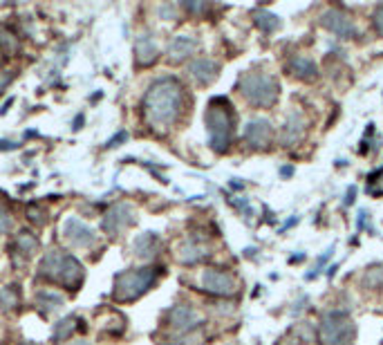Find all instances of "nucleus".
<instances>
[{
	"label": "nucleus",
	"mask_w": 383,
	"mask_h": 345,
	"mask_svg": "<svg viewBox=\"0 0 383 345\" xmlns=\"http://www.w3.org/2000/svg\"><path fill=\"white\" fill-rule=\"evenodd\" d=\"M363 281H366V285H370V287L372 285H381L383 283V272L381 269H370Z\"/></svg>",
	"instance_id": "bb28decb"
},
{
	"label": "nucleus",
	"mask_w": 383,
	"mask_h": 345,
	"mask_svg": "<svg viewBox=\"0 0 383 345\" xmlns=\"http://www.w3.org/2000/svg\"><path fill=\"white\" fill-rule=\"evenodd\" d=\"M256 25L260 27L262 32H274L276 27H280V21H278V16H274L269 12H258L256 14Z\"/></svg>",
	"instance_id": "b1692460"
},
{
	"label": "nucleus",
	"mask_w": 383,
	"mask_h": 345,
	"mask_svg": "<svg viewBox=\"0 0 383 345\" xmlns=\"http://www.w3.org/2000/svg\"><path fill=\"white\" fill-rule=\"evenodd\" d=\"M18 148L16 141H9V139H0V150H14Z\"/></svg>",
	"instance_id": "473e14b6"
},
{
	"label": "nucleus",
	"mask_w": 383,
	"mask_h": 345,
	"mask_svg": "<svg viewBox=\"0 0 383 345\" xmlns=\"http://www.w3.org/2000/svg\"><path fill=\"white\" fill-rule=\"evenodd\" d=\"M208 143L215 152H224L233 137V112L226 99H213L204 114Z\"/></svg>",
	"instance_id": "7ed1b4c3"
},
{
	"label": "nucleus",
	"mask_w": 383,
	"mask_h": 345,
	"mask_svg": "<svg viewBox=\"0 0 383 345\" xmlns=\"http://www.w3.org/2000/svg\"><path fill=\"white\" fill-rule=\"evenodd\" d=\"M34 303H36V308L41 310L43 314H54V312H59L63 308V296L59 292H54V290H41V292H36L34 296Z\"/></svg>",
	"instance_id": "6ab92c4d"
},
{
	"label": "nucleus",
	"mask_w": 383,
	"mask_h": 345,
	"mask_svg": "<svg viewBox=\"0 0 383 345\" xmlns=\"http://www.w3.org/2000/svg\"><path fill=\"white\" fill-rule=\"evenodd\" d=\"M305 126H308V121H305L301 110H292L290 114H287V119L280 128L283 146H294V143H299L305 137Z\"/></svg>",
	"instance_id": "f8f14e48"
},
{
	"label": "nucleus",
	"mask_w": 383,
	"mask_h": 345,
	"mask_svg": "<svg viewBox=\"0 0 383 345\" xmlns=\"http://www.w3.org/2000/svg\"><path fill=\"white\" fill-rule=\"evenodd\" d=\"M166 323L170 325V330L173 332L188 334V332H193L195 328H199L202 316H199V312L193 308V305L179 303V305H173V308L166 312Z\"/></svg>",
	"instance_id": "0eeeda50"
},
{
	"label": "nucleus",
	"mask_w": 383,
	"mask_h": 345,
	"mask_svg": "<svg viewBox=\"0 0 383 345\" xmlns=\"http://www.w3.org/2000/svg\"><path fill=\"white\" fill-rule=\"evenodd\" d=\"M63 238L74 249H90L97 245V233L79 218H68L63 224Z\"/></svg>",
	"instance_id": "9d476101"
},
{
	"label": "nucleus",
	"mask_w": 383,
	"mask_h": 345,
	"mask_svg": "<svg viewBox=\"0 0 383 345\" xmlns=\"http://www.w3.org/2000/svg\"><path fill=\"white\" fill-rule=\"evenodd\" d=\"M159 16H166V21H173V18H175V7L173 5L159 7Z\"/></svg>",
	"instance_id": "7c9ffc66"
},
{
	"label": "nucleus",
	"mask_w": 383,
	"mask_h": 345,
	"mask_svg": "<svg viewBox=\"0 0 383 345\" xmlns=\"http://www.w3.org/2000/svg\"><path fill=\"white\" fill-rule=\"evenodd\" d=\"M12 229V213L5 204H0V233H7Z\"/></svg>",
	"instance_id": "a878e982"
},
{
	"label": "nucleus",
	"mask_w": 383,
	"mask_h": 345,
	"mask_svg": "<svg viewBox=\"0 0 383 345\" xmlns=\"http://www.w3.org/2000/svg\"><path fill=\"white\" fill-rule=\"evenodd\" d=\"M274 137V128L267 119H251L244 126V141L251 148H267L271 143Z\"/></svg>",
	"instance_id": "9b49d317"
},
{
	"label": "nucleus",
	"mask_w": 383,
	"mask_h": 345,
	"mask_svg": "<svg viewBox=\"0 0 383 345\" xmlns=\"http://www.w3.org/2000/svg\"><path fill=\"white\" fill-rule=\"evenodd\" d=\"M21 305V290H16L14 285H7V287H0V308L12 312Z\"/></svg>",
	"instance_id": "412c9836"
},
{
	"label": "nucleus",
	"mask_w": 383,
	"mask_h": 345,
	"mask_svg": "<svg viewBox=\"0 0 383 345\" xmlns=\"http://www.w3.org/2000/svg\"><path fill=\"white\" fill-rule=\"evenodd\" d=\"M137 222V215H135V209L130 204H123V202H117L108 209V213L103 218V229L105 233L110 236H119L121 231H126L132 224Z\"/></svg>",
	"instance_id": "1a4fd4ad"
},
{
	"label": "nucleus",
	"mask_w": 383,
	"mask_h": 345,
	"mask_svg": "<svg viewBox=\"0 0 383 345\" xmlns=\"http://www.w3.org/2000/svg\"><path fill=\"white\" fill-rule=\"evenodd\" d=\"M126 139H128V132H123V130H121L119 135H117V137H112L108 143H105V146H108V148H117V146H119V141H126Z\"/></svg>",
	"instance_id": "2f4dec72"
},
{
	"label": "nucleus",
	"mask_w": 383,
	"mask_h": 345,
	"mask_svg": "<svg viewBox=\"0 0 383 345\" xmlns=\"http://www.w3.org/2000/svg\"><path fill=\"white\" fill-rule=\"evenodd\" d=\"M157 267H139V269L119 274L117 283H114V299L121 303L139 299L141 294H146L157 283Z\"/></svg>",
	"instance_id": "39448f33"
},
{
	"label": "nucleus",
	"mask_w": 383,
	"mask_h": 345,
	"mask_svg": "<svg viewBox=\"0 0 383 345\" xmlns=\"http://www.w3.org/2000/svg\"><path fill=\"white\" fill-rule=\"evenodd\" d=\"M292 70L299 79H314L316 76V63L310 56H296L292 61Z\"/></svg>",
	"instance_id": "aec40b11"
},
{
	"label": "nucleus",
	"mask_w": 383,
	"mask_h": 345,
	"mask_svg": "<svg viewBox=\"0 0 383 345\" xmlns=\"http://www.w3.org/2000/svg\"><path fill=\"white\" fill-rule=\"evenodd\" d=\"M38 274L47 278L50 283H59L63 287H79L83 281V267L74 256L61 251V249H50L38 267Z\"/></svg>",
	"instance_id": "f03ea898"
},
{
	"label": "nucleus",
	"mask_w": 383,
	"mask_h": 345,
	"mask_svg": "<svg viewBox=\"0 0 383 345\" xmlns=\"http://www.w3.org/2000/svg\"><path fill=\"white\" fill-rule=\"evenodd\" d=\"M240 92L256 108H271L280 97V85L267 72H247L240 79Z\"/></svg>",
	"instance_id": "20e7f679"
},
{
	"label": "nucleus",
	"mask_w": 383,
	"mask_h": 345,
	"mask_svg": "<svg viewBox=\"0 0 383 345\" xmlns=\"http://www.w3.org/2000/svg\"><path fill=\"white\" fill-rule=\"evenodd\" d=\"M16 247H18V251H23L25 256H32L38 249V238L32 231L23 229V231H18L16 236Z\"/></svg>",
	"instance_id": "4be33fe9"
},
{
	"label": "nucleus",
	"mask_w": 383,
	"mask_h": 345,
	"mask_svg": "<svg viewBox=\"0 0 383 345\" xmlns=\"http://www.w3.org/2000/svg\"><path fill=\"white\" fill-rule=\"evenodd\" d=\"M159 56V45L155 41V36L150 32H141L135 41V59H137V65L139 68H148L157 61Z\"/></svg>",
	"instance_id": "ddd939ff"
},
{
	"label": "nucleus",
	"mask_w": 383,
	"mask_h": 345,
	"mask_svg": "<svg viewBox=\"0 0 383 345\" xmlns=\"http://www.w3.org/2000/svg\"><path fill=\"white\" fill-rule=\"evenodd\" d=\"M14 81V72L12 70H0V94L7 90V85Z\"/></svg>",
	"instance_id": "cd10ccee"
},
{
	"label": "nucleus",
	"mask_w": 383,
	"mask_h": 345,
	"mask_svg": "<svg viewBox=\"0 0 383 345\" xmlns=\"http://www.w3.org/2000/svg\"><path fill=\"white\" fill-rule=\"evenodd\" d=\"M375 27H377V32L383 36V5H379L377 12H375Z\"/></svg>",
	"instance_id": "c756f323"
},
{
	"label": "nucleus",
	"mask_w": 383,
	"mask_h": 345,
	"mask_svg": "<svg viewBox=\"0 0 383 345\" xmlns=\"http://www.w3.org/2000/svg\"><path fill=\"white\" fill-rule=\"evenodd\" d=\"M27 215H30L32 222H38V224H43V222H45L43 211H41V209H36V206H30V211H27Z\"/></svg>",
	"instance_id": "c85d7f7f"
},
{
	"label": "nucleus",
	"mask_w": 383,
	"mask_h": 345,
	"mask_svg": "<svg viewBox=\"0 0 383 345\" xmlns=\"http://www.w3.org/2000/svg\"><path fill=\"white\" fill-rule=\"evenodd\" d=\"M199 283H202L204 292L213 294V296H233L238 292L235 276L224 269H204Z\"/></svg>",
	"instance_id": "6e6552de"
},
{
	"label": "nucleus",
	"mask_w": 383,
	"mask_h": 345,
	"mask_svg": "<svg viewBox=\"0 0 383 345\" xmlns=\"http://www.w3.org/2000/svg\"><path fill=\"white\" fill-rule=\"evenodd\" d=\"M197 38L195 36H188V34H177L173 41L168 43V59L175 61V63H181L186 61L188 56H193L197 52Z\"/></svg>",
	"instance_id": "2eb2a0df"
},
{
	"label": "nucleus",
	"mask_w": 383,
	"mask_h": 345,
	"mask_svg": "<svg viewBox=\"0 0 383 345\" xmlns=\"http://www.w3.org/2000/svg\"><path fill=\"white\" fill-rule=\"evenodd\" d=\"M159 249H161V240H159V236L152 231L141 233L132 240V251H135L137 258H143V260L155 258L159 254Z\"/></svg>",
	"instance_id": "f3484780"
},
{
	"label": "nucleus",
	"mask_w": 383,
	"mask_h": 345,
	"mask_svg": "<svg viewBox=\"0 0 383 345\" xmlns=\"http://www.w3.org/2000/svg\"><path fill=\"white\" fill-rule=\"evenodd\" d=\"M0 50L7 52V54L16 52L18 50V36L12 34V32H7V30L0 32Z\"/></svg>",
	"instance_id": "393cba45"
},
{
	"label": "nucleus",
	"mask_w": 383,
	"mask_h": 345,
	"mask_svg": "<svg viewBox=\"0 0 383 345\" xmlns=\"http://www.w3.org/2000/svg\"><path fill=\"white\" fill-rule=\"evenodd\" d=\"M74 330H76V319H63V321H59L54 325V341H68V339H72V334H74Z\"/></svg>",
	"instance_id": "5701e85b"
},
{
	"label": "nucleus",
	"mask_w": 383,
	"mask_h": 345,
	"mask_svg": "<svg viewBox=\"0 0 383 345\" xmlns=\"http://www.w3.org/2000/svg\"><path fill=\"white\" fill-rule=\"evenodd\" d=\"M70 345H90L88 341H74V343H70Z\"/></svg>",
	"instance_id": "72a5a7b5"
},
{
	"label": "nucleus",
	"mask_w": 383,
	"mask_h": 345,
	"mask_svg": "<svg viewBox=\"0 0 383 345\" xmlns=\"http://www.w3.org/2000/svg\"><path fill=\"white\" fill-rule=\"evenodd\" d=\"M217 63L213 59H206V56H199V59L190 61L188 65V74L197 85H208L217 79Z\"/></svg>",
	"instance_id": "dca6fc26"
},
{
	"label": "nucleus",
	"mask_w": 383,
	"mask_h": 345,
	"mask_svg": "<svg viewBox=\"0 0 383 345\" xmlns=\"http://www.w3.org/2000/svg\"><path fill=\"white\" fill-rule=\"evenodd\" d=\"M323 25L328 27L332 34H337L341 38H350L357 34V27H354V21L348 16L339 12V9H332V12L323 14Z\"/></svg>",
	"instance_id": "4468645a"
},
{
	"label": "nucleus",
	"mask_w": 383,
	"mask_h": 345,
	"mask_svg": "<svg viewBox=\"0 0 383 345\" xmlns=\"http://www.w3.org/2000/svg\"><path fill=\"white\" fill-rule=\"evenodd\" d=\"M354 337V323L346 312H328L321 319L319 339L323 345H348Z\"/></svg>",
	"instance_id": "423d86ee"
},
{
	"label": "nucleus",
	"mask_w": 383,
	"mask_h": 345,
	"mask_svg": "<svg viewBox=\"0 0 383 345\" xmlns=\"http://www.w3.org/2000/svg\"><path fill=\"white\" fill-rule=\"evenodd\" d=\"M206 256H208V249L204 245L195 242V240H186V242L177 245V254H175V258H177L181 265L202 263Z\"/></svg>",
	"instance_id": "a211bd4d"
},
{
	"label": "nucleus",
	"mask_w": 383,
	"mask_h": 345,
	"mask_svg": "<svg viewBox=\"0 0 383 345\" xmlns=\"http://www.w3.org/2000/svg\"><path fill=\"white\" fill-rule=\"evenodd\" d=\"M143 119L157 132H166L179 119L184 90L175 76H161L143 94Z\"/></svg>",
	"instance_id": "f257e3e1"
}]
</instances>
